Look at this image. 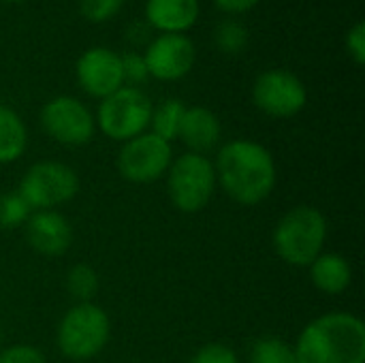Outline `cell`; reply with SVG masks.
Returning a JSON list of instances; mask_svg holds the SVG:
<instances>
[{"mask_svg": "<svg viewBox=\"0 0 365 363\" xmlns=\"http://www.w3.org/2000/svg\"><path fill=\"white\" fill-rule=\"evenodd\" d=\"M30 205L21 199L19 193L15 195H2L0 197V227L2 229H15L28 220Z\"/></svg>", "mask_w": 365, "mask_h": 363, "instance_id": "cell-21", "label": "cell"}, {"mask_svg": "<svg viewBox=\"0 0 365 363\" xmlns=\"http://www.w3.org/2000/svg\"><path fill=\"white\" fill-rule=\"evenodd\" d=\"M261 0H214V4L227 15H242L252 11Z\"/></svg>", "mask_w": 365, "mask_h": 363, "instance_id": "cell-28", "label": "cell"}, {"mask_svg": "<svg viewBox=\"0 0 365 363\" xmlns=\"http://www.w3.org/2000/svg\"><path fill=\"white\" fill-rule=\"evenodd\" d=\"M143 58L150 77L160 81H178L192 71L197 51L186 34H160L148 45Z\"/></svg>", "mask_w": 365, "mask_h": 363, "instance_id": "cell-11", "label": "cell"}, {"mask_svg": "<svg viewBox=\"0 0 365 363\" xmlns=\"http://www.w3.org/2000/svg\"><path fill=\"white\" fill-rule=\"evenodd\" d=\"M109 340V319L94 304H81L68 310L58 329L60 351L75 362L90 359L103 351Z\"/></svg>", "mask_w": 365, "mask_h": 363, "instance_id": "cell-4", "label": "cell"}, {"mask_svg": "<svg viewBox=\"0 0 365 363\" xmlns=\"http://www.w3.org/2000/svg\"><path fill=\"white\" fill-rule=\"evenodd\" d=\"M327 223L325 216L308 205L291 210L274 233V246L280 259L291 265H310L325 244Z\"/></svg>", "mask_w": 365, "mask_h": 363, "instance_id": "cell-3", "label": "cell"}, {"mask_svg": "<svg viewBox=\"0 0 365 363\" xmlns=\"http://www.w3.org/2000/svg\"><path fill=\"white\" fill-rule=\"evenodd\" d=\"M124 2L126 0H81L79 11L88 21L101 24V21H107L109 17H113Z\"/></svg>", "mask_w": 365, "mask_h": 363, "instance_id": "cell-23", "label": "cell"}, {"mask_svg": "<svg viewBox=\"0 0 365 363\" xmlns=\"http://www.w3.org/2000/svg\"><path fill=\"white\" fill-rule=\"evenodd\" d=\"M71 240V225L56 212H38L28 220V242L36 252L45 257H58L66 252Z\"/></svg>", "mask_w": 365, "mask_h": 363, "instance_id": "cell-13", "label": "cell"}, {"mask_svg": "<svg viewBox=\"0 0 365 363\" xmlns=\"http://www.w3.org/2000/svg\"><path fill=\"white\" fill-rule=\"evenodd\" d=\"M79 188L77 173L62 163H36L19 184L21 199L32 208H53L75 197Z\"/></svg>", "mask_w": 365, "mask_h": 363, "instance_id": "cell-7", "label": "cell"}, {"mask_svg": "<svg viewBox=\"0 0 365 363\" xmlns=\"http://www.w3.org/2000/svg\"><path fill=\"white\" fill-rule=\"evenodd\" d=\"M2 2H11V4H15V2H24V0H2Z\"/></svg>", "mask_w": 365, "mask_h": 363, "instance_id": "cell-29", "label": "cell"}, {"mask_svg": "<svg viewBox=\"0 0 365 363\" xmlns=\"http://www.w3.org/2000/svg\"><path fill=\"white\" fill-rule=\"evenodd\" d=\"M346 51L361 66L365 62V21H357L346 34Z\"/></svg>", "mask_w": 365, "mask_h": 363, "instance_id": "cell-26", "label": "cell"}, {"mask_svg": "<svg viewBox=\"0 0 365 363\" xmlns=\"http://www.w3.org/2000/svg\"><path fill=\"white\" fill-rule=\"evenodd\" d=\"M250 363H297L295 351L278 338H263L255 344Z\"/></svg>", "mask_w": 365, "mask_h": 363, "instance_id": "cell-20", "label": "cell"}, {"mask_svg": "<svg viewBox=\"0 0 365 363\" xmlns=\"http://www.w3.org/2000/svg\"><path fill=\"white\" fill-rule=\"evenodd\" d=\"M216 45L225 53H240L248 45V30L237 19H225L216 28Z\"/></svg>", "mask_w": 365, "mask_h": 363, "instance_id": "cell-19", "label": "cell"}, {"mask_svg": "<svg viewBox=\"0 0 365 363\" xmlns=\"http://www.w3.org/2000/svg\"><path fill=\"white\" fill-rule=\"evenodd\" d=\"M297 363H365V325L336 312L312 321L295 349Z\"/></svg>", "mask_w": 365, "mask_h": 363, "instance_id": "cell-2", "label": "cell"}, {"mask_svg": "<svg viewBox=\"0 0 365 363\" xmlns=\"http://www.w3.org/2000/svg\"><path fill=\"white\" fill-rule=\"evenodd\" d=\"M122 58V75H124V81H130V83H143L150 73H148V64H145V58L137 51H128Z\"/></svg>", "mask_w": 365, "mask_h": 363, "instance_id": "cell-24", "label": "cell"}, {"mask_svg": "<svg viewBox=\"0 0 365 363\" xmlns=\"http://www.w3.org/2000/svg\"><path fill=\"white\" fill-rule=\"evenodd\" d=\"M312 282L331 295H338L351 285V265L340 255H319L312 263Z\"/></svg>", "mask_w": 365, "mask_h": 363, "instance_id": "cell-16", "label": "cell"}, {"mask_svg": "<svg viewBox=\"0 0 365 363\" xmlns=\"http://www.w3.org/2000/svg\"><path fill=\"white\" fill-rule=\"evenodd\" d=\"M180 137L188 148L195 150V154L207 152L216 148L220 141V122L216 113H212L205 107H190L184 113L182 126H180Z\"/></svg>", "mask_w": 365, "mask_h": 363, "instance_id": "cell-15", "label": "cell"}, {"mask_svg": "<svg viewBox=\"0 0 365 363\" xmlns=\"http://www.w3.org/2000/svg\"><path fill=\"white\" fill-rule=\"evenodd\" d=\"M252 98L261 111L274 118H291L306 107L308 92L302 79L284 68H272L257 77Z\"/></svg>", "mask_w": 365, "mask_h": 363, "instance_id": "cell-8", "label": "cell"}, {"mask_svg": "<svg viewBox=\"0 0 365 363\" xmlns=\"http://www.w3.org/2000/svg\"><path fill=\"white\" fill-rule=\"evenodd\" d=\"M171 165V143L154 133H141L128 139L120 152V173L130 182H154Z\"/></svg>", "mask_w": 365, "mask_h": 363, "instance_id": "cell-9", "label": "cell"}, {"mask_svg": "<svg viewBox=\"0 0 365 363\" xmlns=\"http://www.w3.org/2000/svg\"><path fill=\"white\" fill-rule=\"evenodd\" d=\"M216 171L203 154H184L171 165L169 195L178 210L199 212L203 210L214 193Z\"/></svg>", "mask_w": 365, "mask_h": 363, "instance_id": "cell-6", "label": "cell"}, {"mask_svg": "<svg viewBox=\"0 0 365 363\" xmlns=\"http://www.w3.org/2000/svg\"><path fill=\"white\" fill-rule=\"evenodd\" d=\"M26 150V126L19 116L0 105V163L17 160Z\"/></svg>", "mask_w": 365, "mask_h": 363, "instance_id": "cell-17", "label": "cell"}, {"mask_svg": "<svg viewBox=\"0 0 365 363\" xmlns=\"http://www.w3.org/2000/svg\"><path fill=\"white\" fill-rule=\"evenodd\" d=\"M218 178L222 188L237 203L257 205L267 199L276 186L274 158L255 141H231L218 154Z\"/></svg>", "mask_w": 365, "mask_h": 363, "instance_id": "cell-1", "label": "cell"}, {"mask_svg": "<svg viewBox=\"0 0 365 363\" xmlns=\"http://www.w3.org/2000/svg\"><path fill=\"white\" fill-rule=\"evenodd\" d=\"M184 113H186V107L178 98H169V101L160 103L156 109H152L150 124L154 128V135H158L165 141L178 139L180 137V126H182Z\"/></svg>", "mask_w": 365, "mask_h": 363, "instance_id": "cell-18", "label": "cell"}, {"mask_svg": "<svg viewBox=\"0 0 365 363\" xmlns=\"http://www.w3.org/2000/svg\"><path fill=\"white\" fill-rule=\"evenodd\" d=\"M68 291L77 297V300H83V304H88V300L96 293L98 289V278L94 274L92 267L88 265H77L68 272Z\"/></svg>", "mask_w": 365, "mask_h": 363, "instance_id": "cell-22", "label": "cell"}, {"mask_svg": "<svg viewBox=\"0 0 365 363\" xmlns=\"http://www.w3.org/2000/svg\"><path fill=\"white\" fill-rule=\"evenodd\" d=\"M199 0H148L145 19L160 34H184L199 19Z\"/></svg>", "mask_w": 365, "mask_h": 363, "instance_id": "cell-14", "label": "cell"}, {"mask_svg": "<svg viewBox=\"0 0 365 363\" xmlns=\"http://www.w3.org/2000/svg\"><path fill=\"white\" fill-rule=\"evenodd\" d=\"M0 363H45V357L41 355V351L19 344V347H11L0 355Z\"/></svg>", "mask_w": 365, "mask_h": 363, "instance_id": "cell-27", "label": "cell"}, {"mask_svg": "<svg viewBox=\"0 0 365 363\" xmlns=\"http://www.w3.org/2000/svg\"><path fill=\"white\" fill-rule=\"evenodd\" d=\"M152 109L154 107L150 98L139 88L122 86L103 98L98 107V126L107 137L115 141H128L150 126Z\"/></svg>", "mask_w": 365, "mask_h": 363, "instance_id": "cell-5", "label": "cell"}, {"mask_svg": "<svg viewBox=\"0 0 365 363\" xmlns=\"http://www.w3.org/2000/svg\"><path fill=\"white\" fill-rule=\"evenodd\" d=\"M45 133L66 145H83L94 135L92 113L73 96H56L41 111Z\"/></svg>", "mask_w": 365, "mask_h": 363, "instance_id": "cell-10", "label": "cell"}, {"mask_svg": "<svg viewBox=\"0 0 365 363\" xmlns=\"http://www.w3.org/2000/svg\"><path fill=\"white\" fill-rule=\"evenodd\" d=\"M77 79L90 96L107 98L124 83L120 53L107 47L86 49L77 60Z\"/></svg>", "mask_w": 365, "mask_h": 363, "instance_id": "cell-12", "label": "cell"}, {"mask_svg": "<svg viewBox=\"0 0 365 363\" xmlns=\"http://www.w3.org/2000/svg\"><path fill=\"white\" fill-rule=\"evenodd\" d=\"M190 363H237V355L222 344H207L201 349Z\"/></svg>", "mask_w": 365, "mask_h": 363, "instance_id": "cell-25", "label": "cell"}]
</instances>
